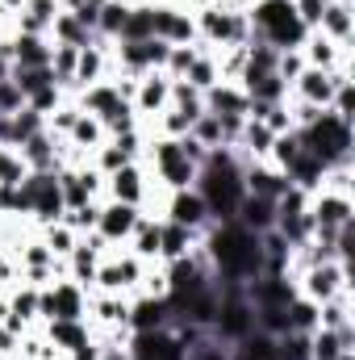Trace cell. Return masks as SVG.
<instances>
[{
	"instance_id": "ab89813d",
	"label": "cell",
	"mask_w": 355,
	"mask_h": 360,
	"mask_svg": "<svg viewBox=\"0 0 355 360\" xmlns=\"http://www.w3.org/2000/svg\"><path fill=\"white\" fill-rule=\"evenodd\" d=\"M100 126H105V134H109V139L130 134V130H142V122H138V113H134V105H130V101H117V105L100 117Z\"/></svg>"
},
{
	"instance_id": "52a82bcc",
	"label": "cell",
	"mask_w": 355,
	"mask_h": 360,
	"mask_svg": "<svg viewBox=\"0 0 355 360\" xmlns=\"http://www.w3.org/2000/svg\"><path fill=\"white\" fill-rule=\"evenodd\" d=\"M142 269H147V264H142L138 256H130L126 248H113V252H105L92 289H96V293H126V297H134L138 285H142Z\"/></svg>"
},
{
	"instance_id": "d6986e66",
	"label": "cell",
	"mask_w": 355,
	"mask_h": 360,
	"mask_svg": "<svg viewBox=\"0 0 355 360\" xmlns=\"http://www.w3.org/2000/svg\"><path fill=\"white\" fill-rule=\"evenodd\" d=\"M42 340H46L55 352H63V360H67L76 348L92 344L96 335H92L88 319H59V323H42Z\"/></svg>"
},
{
	"instance_id": "2e32d148",
	"label": "cell",
	"mask_w": 355,
	"mask_h": 360,
	"mask_svg": "<svg viewBox=\"0 0 355 360\" xmlns=\"http://www.w3.org/2000/svg\"><path fill=\"white\" fill-rule=\"evenodd\" d=\"M163 327H172V306H168V297L134 293V297H130L126 331H130V335H142V331H163Z\"/></svg>"
},
{
	"instance_id": "f5cc1de1",
	"label": "cell",
	"mask_w": 355,
	"mask_h": 360,
	"mask_svg": "<svg viewBox=\"0 0 355 360\" xmlns=\"http://www.w3.org/2000/svg\"><path fill=\"white\" fill-rule=\"evenodd\" d=\"M4 319H8V293L0 289V323H4Z\"/></svg>"
},
{
	"instance_id": "60d3db41",
	"label": "cell",
	"mask_w": 355,
	"mask_h": 360,
	"mask_svg": "<svg viewBox=\"0 0 355 360\" xmlns=\"http://www.w3.org/2000/svg\"><path fill=\"white\" fill-rule=\"evenodd\" d=\"M168 109H180V113H188L192 122L205 113V92H196L188 80H172V96H168Z\"/></svg>"
},
{
	"instance_id": "3957f363",
	"label": "cell",
	"mask_w": 355,
	"mask_h": 360,
	"mask_svg": "<svg viewBox=\"0 0 355 360\" xmlns=\"http://www.w3.org/2000/svg\"><path fill=\"white\" fill-rule=\"evenodd\" d=\"M297 139H301V147H305L309 155H318L326 168L355 164V122L339 117V113H330V109H322L318 122L301 126Z\"/></svg>"
},
{
	"instance_id": "e0dca14e",
	"label": "cell",
	"mask_w": 355,
	"mask_h": 360,
	"mask_svg": "<svg viewBox=\"0 0 355 360\" xmlns=\"http://www.w3.org/2000/svg\"><path fill=\"white\" fill-rule=\"evenodd\" d=\"M130 319V297L126 293H88V323L92 331H126Z\"/></svg>"
},
{
	"instance_id": "f35d334b",
	"label": "cell",
	"mask_w": 355,
	"mask_h": 360,
	"mask_svg": "<svg viewBox=\"0 0 355 360\" xmlns=\"http://www.w3.org/2000/svg\"><path fill=\"white\" fill-rule=\"evenodd\" d=\"M147 38H155V25H151V0H138V4L130 8L126 30H121L117 42H147Z\"/></svg>"
},
{
	"instance_id": "484cf974",
	"label": "cell",
	"mask_w": 355,
	"mask_h": 360,
	"mask_svg": "<svg viewBox=\"0 0 355 360\" xmlns=\"http://www.w3.org/2000/svg\"><path fill=\"white\" fill-rule=\"evenodd\" d=\"M288 96L309 101V105H318V109H330V96H335V76H330V72H318V68H305V72L293 80Z\"/></svg>"
},
{
	"instance_id": "277c9868",
	"label": "cell",
	"mask_w": 355,
	"mask_h": 360,
	"mask_svg": "<svg viewBox=\"0 0 355 360\" xmlns=\"http://www.w3.org/2000/svg\"><path fill=\"white\" fill-rule=\"evenodd\" d=\"M247 17H251V34L272 51H301V42L309 38V30L293 13V0H255Z\"/></svg>"
},
{
	"instance_id": "9c48e42d",
	"label": "cell",
	"mask_w": 355,
	"mask_h": 360,
	"mask_svg": "<svg viewBox=\"0 0 355 360\" xmlns=\"http://www.w3.org/2000/svg\"><path fill=\"white\" fill-rule=\"evenodd\" d=\"M343 289H351V264H343V260H326V264H314V269H305L297 276V293L301 297H309V302H330L335 293H343Z\"/></svg>"
},
{
	"instance_id": "836d02e7",
	"label": "cell",
	"mask_w": 355,
	"mask_h": 360,
	"mask_svg": "<svg viewBox=\"0 0 355 360\" xmlns=\"http://www.w3.org/2000/svg\"><path fill=\"white\" fill-rule=\"evenodd\" d=\"M347 323H355L351 289H343V293H335L330 302H322V306H318V327H326V331H339V327H347Z\"/></svg>"
},
{
	"instance_id": "e575fe53",
	"label": "cell",
	"mask_w": 355,
	"mask_h": 360,
	"mask_svg": "<svg viewBox=\"0 0 355 360\" xmlns=\"http://www.w3.org/2000/svg\"><path fill=\"white\" fill-rule=\"evenodd\" d=\"M38 239L51 248V256H55V260H67V256H72V248L80 243V235H76L63 218H59V222H51V226H38Z\"/></svg>"
},
{
	"instance_id": "44dd1931",
	"label": "cell",
	"mask_w": 355,
	"mask_h": 360,
	"mask_svg": "<svg viewBox=\"0 0 355 360\" xmlns=\"http://www.w3.org/2000/svg\"><path fill=\"white\" fill-rule=\"evenodd\" d=\"M301 59H305V68H318V72H335L339 63H351V51H347V46H339V42H330L326 34L309 30V38L301 42Z\"/></svg>"
},
{
	"instance_id": "7dc6e473",
	"label": "cell",
	"mask_w": 355,
	"mask_h": 360,
	"mask_svg": "<svg viewBox=\"0 0 355 360\" xmlns=\"http://www.w3.org/2000/svg\"><path fill=\"white\" fill-rule=\"evenodd\" d=\"M196 51H201V42L172 46V51H168V59H163V76H168V80H184V76H188V68H192V59H196Z\"/></svg>"
},
{
	"instance_id": "6da1fadb",
	"label": "cell",
	"mask_w": 355,
	"mask_h": 360,
	"mask_svg": "<svg viewBox=\"0 0 355 360\" xmlns=\"http://www.w3.org/2000/svg\"><path fill=\"white\" fill-rule=\"evenodd\" d=\"M201 252L213 269V281H234L247 285L255 276H264V248L260 235L239 226V222H209L201 235Z\"/></svg>"
},
{
	"instance_id": "5b68a950",
	"label": "cell",
	"mask_w": 355,
	"mask_h": 360,
	"mask_svg": "<svg viewBox=\"0 0 355 360\" xmlns=\"http://www.w3.org/2000/svg\"><path fill=\"white\" fill-rule=\"evenodd\" d=\"M192 25H196V42L205 51H222V46H247L251 34V17L247 13H230L222 4H205L192 8Z\"/></svg>"
},
{
	"instance_id": "5bb4252c",
	"label": "cell",
	"mask_w": 355,
	"mask_h": 360,
	"mask_svg": "<svg viewBox=\"0 0 355 360\" xmlns=\"http://www.w3.org/2000/svg\"><path fill=\"white\" fill-rule=\"evenodd\" d=\"M126 356H130V360H188V348L180 344V335L172 331V327H163V331L130 335Z\"/></svg>"
},
{
	"instance_id": "9a60e30c",
	"label": "cell",
	"mask_w": 355,
	"mask_h": 360,
	"mask_svg": "<svg viewBox=\"0 0 355 360\" xmlns=\"http://www.w3.org/2000/svg\"><path fill=\"white\" fill-rule=\"evenodd\" d=\"M159 218L180 222V226H188V231H205V226H209V210H205V201H201V193H196V188H176V193H163Z\"/></svg>"
},
{
	"instance_id": "7a4b0ae2",
	"label": "cell",
	"mask_w": 355,
	"mask_h": 360,
	"mask_svg": "<svg viewBox=\"0 0 355 360\" xmlns=\"http://www.w3.org/2000/svg\"><path fill=\"white\" fill-rule=\"evenodd\" d=\"M209 210V222H234L239 214V201L247 197V184H243V160L230 151V147H213L196 172L192 184Z\"/></svg>"
},
{
	"instance_id": "f907efd6",
	"label": "cell",
	"mask_w": 355,
	"mask_h": 360,
	"mask_svg": "<svg viewBox=\"0 0 355 360\" xmlns=\"http://www.w3.org/2000/svg\"><path fill=\"white\" fill-rule=\"evenodd\" d=\"M17 109H25V96H21V89L4 76V80H0V117H8V113H17Z\"/></svg>"
},
{
	"instance_id": "7bdbcfd3",
	"label": "cell",
	"mask_w": 355,
	"mask_h": 360,
	"mask_svg": "<svg viewBox=\"0 0 355 360\" xmlns=\"http://www.w3.org/2000/svg\"><path fill=\"white\" fill-rule=\"evenodd\" d=\"M284 314H288V331H305V335H309V331H318V302H309V297H301V293H297V297L288 302V310H284Z\"/></svg>"
},
{
	"instance_id": "d590c367",
	"label": "cell",
	"mask_w": 355,
	"mask_h": 360,
	"mask_svg": "<svg viewBox=\"0 0 355 360\" xmlns=\"http://www.w3.org/2000/svg\"><path fill=\"white\" fill-rule=\"evenodd\" d=\"M184 80H188V84H192V89H196V92H209V89H213V84H217V80H222V72H217V55L201 46Z\"/></svg>"
},
{
	"instance_id": "83f0119b",
	"label": "cell",
	"mask_w": 355,
	"mask_h": 360,
	"mask_svg": "<svg viewBox=\"0 0 355 360\" xmlns=\"http://www.w3.org/2000/svg\"><path fill=\"white\" fill-rule=\"evenodd\" d=\"M234 222L247 226V231H255V235H264V231L276 226V201H272V197H255V193H247V197L239 201Z\"/></svg>"
},
{
	"instance_id": "d6a6232c",
	"label": "cell",
	"mask_w": 355,
	"mask_h": 360,
	"mask_svg": "<svg viewBox=\"0 0 355 360\" xmlns=\"http://www.w3.org/2000/svg\"><path fill=\"white\" fill-rule=\"evenodd\" d=\"M134 4H117V0H105L100 13H96V38L100 42H117L121 30H126V17H130Z\"/></svg>"
},
{
	"instance_id": "681fc988",
	"label": "cell",
	"mask_w": 355,
	"mask_h": 360,
	"mask_svg": "<svg viewBox=\"0 0 355 360\" xmlns=\"http://www.w3.org/2000/svg\"><path fill=\"white\" fill-rule=\"evenodd\" d=\"M305 72V59H301V51H280V59H276V76L293 89V80Z\"/></svg>"
},
{
	"instance_id": "8d00e7d4",
	"label": "cell",
	"mask_w": 355,
	"mask_h": 360,
	"mask_svg": "<svg viewBox=\"0 0 355 360\" xmlns=\"http://www.w3.org/2000/svg\"><path fill=\"white\" fill-rule=\"evenodd\" d=\"M239 89L247 92V101H264V105L288 101V84H284L276 72H267V76H260V80H247V84H239Z\"/></svg>"
},
{
	"instance_id": "816d5d0a",
	"label": "cell",
	"mask_w": 355,
	"mask_h": 360,
	"mask_svg": "<svg viewBox=\"0 0 355 360\" xmlns=\"http://www.w3.org/2000/svg\"><path fill=\"white\" fill-rule=\"evenodd\" d=\"M213 4H222V8H230V13H247L255 0H213Z\"/></svg>"
},
{
	"instance_id": "4316f807",
	"label": "cell",
	"mask_w": 355,
	"mask_h": 360,
	"mask_svg": "<svg viewBox=\"0 0 355 360\" xmlns=\"http://www.w3.org/2000/svg\"><path fill=\"white\" fill-rule=\"evenodd\" d=\"M55 13H59V0H25L21 13H17V21H13V30H17V34H38V38H46Z\"/></svg>"
},
{
	"instance_id": "db71d44e",
	"label": "cell",
	"mask_w": 355,
	"mask_h": 360,
	"mask_svg": "<svg viewBox=\"0 0 355 360\" xmlns=\"http://www.w3.org/2000/svg\"><path fill=\"white\" fill-rule=\"evenodd\" d=\"M184 8H205V4H213V0H180Z\"/></svg>"
},
{
	"instance_id": "8fae6325",
	"label": "cell",
	"mask_w": 355,
	"mask_h": 360,
	"mask_svg": "<svg viewBox=\"0 0 355 360\" xmlns=\"http://www.w3.org/2000/svg\"><path fill=\"white\" fill-rule=\"evenodd\" d=\"M105 197L138 205V210H151V172H147V164H126V168L109 172L105 176Z\"/></svg>"
},
{
	"instance_id": "74e56055",
	"label": "cell",
	"mask_w": 355,
	"mask_h": 360,
	"mask_svg": "<svg viewBox=\"0 0 355 360\" xmlns=\"http://www.w3.org/2000/svg\"><path fill=\"white\" fill-rule=\"evenodd\" d=\"M8 80L21 89V96H25V101H29L34 92H42V89H51V84H59L51 68H8Z\"/></svg>"
},
{
	"instance_id": "ee69618b",
	"label": "cell",
	"mask_w": 355,
	"mask_h": 360,
	"mask_svg": "<svg viewBox=\"0 0 355 360\" xmlns=\"http://www.w3.org/2000/svg\"><path fill=\"white\" fill-rule=\"evenodd\" d=\"M76 117H80V105H76V96H67L63 105H55V109L46 113V130H51L55 139H67L72 126H76Z\"/></svg>"
},
{
	"instance_id": "bcb514c9",
	"label": "cell",
	"mask_w": 355,
	"mask_h": 360,
	"mask_svg": "<svg viewBox=\"0 0 355 360\" xmlns=\"http://www.w3.org/2000/svg\"><path fill=\"white\" fill-rule=\"evenodd\" d=\"M205 151H213V147H226V134H222V122L213 117V113H201L196 122H192V130H188Z\"/></svg>"
},
{
	"instance_id": "ac0fdd59",
	"label": "cell",
	"mask_w": 355,
	"mask_h": 360,
	"mask_svg": "<svg viewBox=\"0 0 355 360\" xmlns=\"http://www.w3.org/2000/svg\"><path fill=\"white\" fill-rule=\"evenodd\" d=\"M17 151H21V160H25L29 172H59L63 168V139H55L51 130H38Z\"/></svg>"
},
{
	"instance_id": "4fadbf2b",
	"label": "cell",
	"mask_w": 355,
	"mask_h": 360,
	"mask_svg": "<svg viewBox=\"0 0 355 360\" xmlns=\"http://www.w3.org/2000/svg\"><path fill=\"white\" fill-rule=\"evenodd\" d=\"M142 218V210L138 205H126V201H109V197H100V214H96V235L109 243V248H126V239H130V231H134V222Z\"/></svg>"
},
{
	"instance_id": "f546056e",
	"label": "cell",
	"mask_w": 355,
	"mask_h": 360,
	"mask_svg": "<svg viewBox=\"0 0 355 360\" xmlns=\"http://www.w3.org/2000/svg\"><path fill=\"white\" fill-rule=\"evenodd\" d=\"M105 139H109V134H105L100 117H92V113H84V109H80V117H76V126H72V134H67L63 143H67L72 151H80L84 160H92V151H96Z\"/></svg>"
},
{
	"instance_id": "ba28073f",
	"label": "cell",
	"mask_w": 355,
	"mask_h": 360,
	"mask_svg": "<svg viewBox=\"0 0 355 360\" xmlns=\"http://www.w3.org/2000/svg\"><path fill=\"white\" fill-rule=\"evenodd\" d=\"M343 226H355V197L351 193L314 188L309 193V235H318V231H343Z\"/></svg>"
},
{
	"instance_id": "b9f144b4",
	"label": "cell",
	"mask_w": 355,
	"mask_h": 360,
	"mask_svg": "<svg viewBox=\"0 0 355 360\" xmlns=\"http://www.w3.org/2000/svg\"><path fill=\"white\" fill-rule=\"evenodd\" d=\"M297 155H301V139H297V130H288V134H276V139H272V151H267V164H272L276 172H288Z\"/></svg>"
},
{
	"instance_id": "f6af8a7d",
	"label": "cell",
	"mask_w": 355,
	"mask_h": 360,
	"mask_svg": "<svg viewBox=\"0 0 355 360\" xmlns=\"http://www.w3.org/2000/svg\"><path fill=\"white\" fill-rule=\"evenodd\" d=\"M25 176H29V168H25L21 151L17 147H0V188H17Z\"/></svg>"
},
{
	"instance_id": "9f6ffc18",
	"label": "cell",
	"mask_w": 355,
	"mask_h": 360,
	"mask_svg": "<svg viewBox=\"0 0 355 360\" xmlns=\"http://www.w3.org/2000/svg\"><path fill=\"white\" fill-rule=\"evenodd\" d=\"M117 4H138V0H117Z\"/></svg>"
},
{
	"instance_id": "cb8c5ba5",
	"label": "cell",
	"mask_w": 355,
	"mask_h": 360,
	"mask_svg": "<svg viewBox=\"0 0 355 360\" xmlns=\"http://www.w3.org/2000/svg\"><path fill=\"white\" fill-rule=\"evenodd\" d=\"M247 105H251L247 92L234 80H217L205 92V113H213V117H247Z\"/></svg>"
},
{
	"instance_id": "ffe728a7",
	"label": "cell",
	"mask_w": 355,
	"mask_h": 360,
	"mask_svg": "<svg viewBox=\"0 0 355 360\" xmlns=\"http://www.w3.org/2000/svg\"><path fill=\"white\" fill-rule=\"evenodd\" d=\"M318 34H326L330 42L347 46L355 42V0H326V13L318 21Z\"/></svg>"
},
{
	"instance_id": "1f68e13d",
	"label": "cell",
	"mask_w": 355,
	"mask_h": 360,
	"mask_svg": "<svg viewBox=\"0 0 355 360\" xmlns=\"http://www.w3.org/2000/svg\"><path fill=\"white\" fill-rule=\"evenodd\" d=\"M0 126H4V143H8V147H21L25 139H34L38 130H46V117H42V113H34V109L25 105V109H17V113L0 117Z\"/></svg>"
},
{
	"instance_id": "8992f818",
	"label": "cell",
	"mask_w": 355,
	"mask_h": 360,
	"mask_svg": "<svg viewBox=\"0 0 355 360\" xmlns=\"http://www.w3.org/2000/svg\"><path fill=\"white\" fill-rule=\"evenodd\" d=\"M59 319H88V289L72 276H55L51 285L38 289V323Z\"/></svg>"
},
{
	"instance_id": "7c38bea8",
	"label": "cell",
	"mask_w": 355,
	"mask_h": 360,
	"mask_svg": "<svg viewBox=\"0 0 355 360\" xmlns=\"http://www.w3.org/2000/svg\"><path fill=\"white\" fill-rule=\"evenodd\" d=\"M168 96H172V80H168L163 72H147V76H138V80H134L130 105H134L138 122H142V126H151V122L168 109Z\"/></svg>"
},
{
	"instance_id": "603a6c76",
	"label": "cell",
	"mask_w": 355,
	"mask_h": 360,
	"mask_svg": "<svg viewBox=\"0 0 355 360\" xmlns=\"http://www.w3.org/2000/svg\"><path fill=\"white\" fill-rule=\"evenodd\" d=\"M8 63L13 68H51V38L38 34H17L8 38Z\"/></svg>"
},
{
	"instance_id": "4dcf8cb0",
	"label": "cell",
	"mask_w": 355,
	"mask_h": 360,
	"mask_svg": "<svg viewBox=\"0 0 355 360\" xmlns=\"http://www.w3.org/2000/svg\"><path fill=\"white\" fill-rule=\"evenodd\" d=\"M46 38H51V42H59V46H80V51L96 42V34H92L88 25H80V21H76V13H63V8L55 13V21H51V34H46Z\"/></svg>"
},
{
	"instance_id": "7402d4cb",
	"label": "cell",
	"mask_w": 355,
	"mask_h": 360,
	"mask_svg": "<svg viewBox=\"0 0 355 360\" xmlns=\"http://www.w3.org/2000/svg\"><path fill=\"white\" fill-rule=\"evenodd\" d=\"M126 252L138 256L142 264H159V214L142 210V218L134 222V231L126 239Z\"/></svg>"
},
{
	"instance_id": "30bf717a",
	"label": "cell",
	"mask_w": 355,
	"mask_h": 360,
	"mask_svg": "<svg viewBox=\"0 0 355 360\" xmlns=\"http://www.w3.org/2000/svg\"><path fill=\"white\" fill-rule=\"evenodd\" d=\"M151 25H155V38H163L168 46H188V42H196L192 8H184L180 0H151Z\"/></svg>"
},
{
	"instance_id": "c3c4849f",
	"label": "cell",
	"mask_w": 355,
	"mask_h": 360,
	"mask_svg": "<svg viewBox=\"0 0 355 360\" xmlns=\"http://www.w3.org/2000/svg\"><path fill=\"white\" fill-rule=\"evenodd\" d=\"M96 214H100V201H88V205L63 210V222H67L76 235H92V231H96Z\"/></svg>"
},
{
	"instance_id": "d4e9b609",
	"label": "cell",
	"mask_w": 355,
	"mask_h": 360,
	"mask_svg": "<svg viewBox=\"0 0 355 360\" xmlns=\"http://www.w3.org/2000/svg\"><path fill=\"white\" fill-rule=\"evenodd\" d=\"M201 235H205V231H188V226H180V222L159 218V264H172L180 256H188V252L201 243Z\"/></svg>"
},
{
	"instance_id": "f1b7e54d",
	"label": "cell",
	"mask_w": 355,
	"mask_h": 360,
	"mask_svg": "<svg viewBox=\"0 0 355 360\" xmlns=\"http://www.w3.org/2000/svg\"><path fill=\"white\" fill-rule=\"evenodd\" d=\"M243 184H247V193H255V197H280L284 188H288V176L284 172H276L272 164H243Z\"/></svg>"
},
{
	"instance_id": "11a10c76",
	"label": "cell",
	"mask_w": 355,
	"mask_h": 360,
	"mask_svg": "<svg viewBox=\"0 0 355 360\" xmlns=\"http://www.w3.org/2000/svg\"><path fill=\"white\" fill-rule=\"evenodd\" d=\"M0 147H8V143H4V126H0Z\"/></svg>"
}]
</instances>
